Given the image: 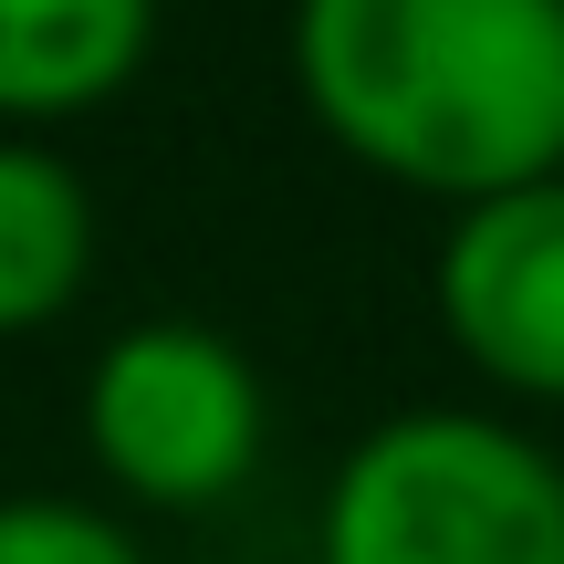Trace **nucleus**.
Masks as SVG:
<instances>
[{
  "instance_id": "obj_1",
  "label": "nucleus",
  "mask_w": 564,
  "mask_h": 564,
  "mask_svg": "<svg viewBox=\"0 0 564 564\" xmlns=\"http://www.w3.org/2000/svg\"><path fill=\"white\" fill-rule=\"evenodd\" d=\"M293 95L324 147L419 199L564 167V0H293Z\"/></svg>"
},
{
  "instance_id": "obj_2",
  "label": "nucleus",
  "mask_w": 564,
  "mask_h": 564,
  "mask_svg": "<svg viewBox=\"0 0 564 564\" xmlns=\"http://www.w3.org/2000/svg\"><path fill=\"white\" fill-rule=\"evenodd\" d=\"M314 564H564V460L491 408H398L335 460Z\"/></svg>"
},
{
  "instance_id": "obj_3",
  "label": "nucleus",
  "mask_w": 564,
  "mask_h": 564,
  "mask_svg": "<svg viewBox=\"0 0 564 564\" xmlns=\"http://www.w3.org/2000/svg\"><path fill=\"white\" fill-rule=\"evenodd\" d=\"M84 449L147 512H209L262 470V366L199 314H147L84 366Z\"/></svg>"
},
{
  "instance_id": "obj_4",
  "label": "nucleus",
  "mask_w": 564,
  "mask_h": 564,
  "mask_svg": "<svg viewBox=\"0 0 564 564\" xmlns=\"http://www.w3.org/2000/svg\"><path fill=\"white\" fill-rule=\"evenodd\" d=\"M429 303H440L449 356L481 387L564 408V167L449 209Z\"/></svg>"
},
{
  "instance_id": "obj_5",
  "label": "nucleus",
  "mask_w": 564,
  "mask_h": 564,
  "mask_svg": "<svg viewBox=\"0 0 564 564\" xmlns=\"http://www.w3.org/2000/svg\"><path fill=\"white\" fill-rule=\"evenodd\" d=\"M158 53V0H0V126L42 137L116 105Z\"/></svg>"
},
{
  "instance_id": "obj_6",
  "label": "nucleus",
  "mask_w": 564,
  "mask_h": 564,
  "mask_svg": "<svg viewBox=\"0 0 564 564\" xmlns=\"http://www.w3.org/2000/svg\"><path fill=\"white\" fill-rule=\"evenodd\" d=\"M84 272H95V199L74 158L0 126V335H42L53 314H74Z\"/></svg>"
},
{
  "instance_id": "obj_7",
  "label": "nucleus",
  "mask_w": 564,
  "mask_h": 564,
  "mask_svg": "<svg viewBox=\"0 0 564 564\" xmlns=\"http://www.w3.org/2000/svg\"><path fill=\"white\" fill-rule=\"evenodd\" d=\"M0 564H147V544L95 502L11 491V502H0Z\"/></svg>"
}]
</instances>
